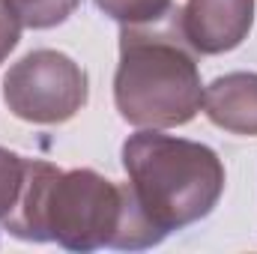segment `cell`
Listing matches in <instances>:
<instances>
[{"label": "cell", "mask_w": 257, "mask_h": 254, "mask_svg": "<svg viewBox=\"0 0 257 254\" xmlns=\"http://www.w3.org/2000/svg\"><path fill=\"white\" fill-rule=\"evenodd\" d=\"M15 15L30 30H51L81 6V0H9Z\"/></svg>", "instance_id": "cell-7"}, {"label": "cell", "mask_w": 257, "mask_h": 254, "mask_svg": "<svg viewBox=\"0 0 257 254\" xmlns=\"http://www.w3.org/2000/svg\"><path fill=\"white\" fill-rule=\"evenodd\" d=\"M209 123L233 135L257 138V72H227L203 87Z\"/></svg>", "instance_id": "cell-6"}, {"label": "cell", "mask_w": 257, "mask_h": 254, "mask_svg": "<svg viewBox=\"0 0 257 254\" xmlns=\"http://www.w3.org/2000/svg\"><path fill=\"white\" fill-rule=\"evenodd\" d=\"M3 102L24 123H69L87 105V72L63 51H30L3 75Z\"/></svg>", "instance_id": "cell-4"}, {"label": "cell", "mask_w": 257, "mask_h": 254, "mask_svg": "<svg viewBox=\"0 0 257 254\" xmlns=\"http://www.w3.org/2000/svg\"><path fill=\"white\" fill-rule=\"evenodd\" d=\"M3 230L24 242H57L69 251H141L165 236L147 221L128 183H114L90 168L60 171L27 159V174Z\"/></svg>", "instance_id": "cell-1"}, {"label": "cell", "mask_w": 257, "mask_h": 254, "mask_svg": "<svg viewBox=\"0 0 257 254\" xmlns=\"http://www.w3.org/2000/svg\"><path fill=\"white\" fill-rule=\"evenodd\" d=\"M128 191L147 221L162 233L206 218L224 194V165L206 144L144 129L123 144Z\"/></svg>", "instance_id": "cell-3"}, {"label": "cell", "mask_w": 257, "mask_h": 254, "mask_svg": "<svg viewBox=\"0 0 257 254\" xmlns=\"http://www.w3.org/2000/svg\"><path fill=\"white\" fill-rule=\"evenodd\" d=\"M120 117L138 129L186 126L203 108L197 51L180 27V9L150 24H123L114 75Z\"/></svg>", "instance_id": "cell-2"}, {"label": "cell", "mask_w": 257, "mask_h": 254, "mask_svg": "<svg viewBox=\"0 0 257 254\" xmlns=\"http://www.w3.org/2000/svg\"><path fill=\"white\" fill-rule=\"evenodd\" d=\"M24 174H27V159L0 147V221L12 212L24 186Z\"/></svg>", "instance_id": "cell-9"}, {"label": "cell", "mask_w": 257, "mask_h": 254, "mask_svg": "<svg viewBox=\"0 0 257 254\" xmlns=\"http://www.w3.org/2000/svg\"><path fill=\"white\" fill-rule=\"evenodd\" d=\"M21 18L15 15V9L9 6V0H0V63L15 51L18 39H21Z\"/></svg>", "instance_id": "cell-10"}, {"label": "cell", "mask_w": 257, "mask_h": 254, "mask_svg": "<svg viewBox=\"0 0 257 254\" xmlns=\"http://www.w3.org/2000/svg\"><path fill=\"white\" fill-rule=\"evenodd\" d=\"M96 6L120 24H150L174 9V0H96Z\"/></svg>", "instance_id": "cell-8"}, {"label": "cell", "mask_w": 257, "mask_h": 254, "mask_svg": "<svg viewBox=\"0 0 257 254\" xmlns=\"http://www.w3.org/2000/svg\"><path fill=\"white\" fill-rule=\"evenodd\" d=\"M180 27L197 54H227L254 27V0H186Z\"/></svg>", "instance_id": "cell-5"}]
</instances>
